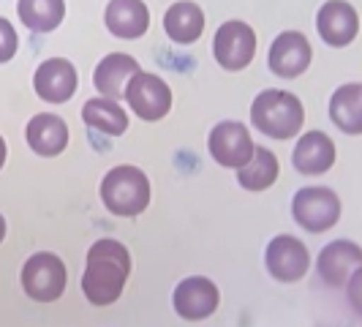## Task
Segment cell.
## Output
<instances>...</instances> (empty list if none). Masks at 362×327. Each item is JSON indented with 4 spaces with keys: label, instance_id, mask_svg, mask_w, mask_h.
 <instances>
[{
    "label": "cell",
    "instance_id": "obj_18",
    "mask_svg": "<svg viewBox=\"0 0 362 327\" xmlns=\"http://www.w3.org/2000/svg\"><path fill=\"white\" fill-rule=\"evenodd\" d=\"M28 145L36 156L54 159L69 147V126L63 117H57L52 112H41L28 123Z\"/></svg>",
    "mask_w": 362,
    "mask_h": 327
},
{
    "label": "cell",
    "instance_id": "obj_3",
    "mask_svg": "<svg viewBox=\"0 0 362 327\" xmlns=\"http://www.w3.org/2000/svg\"><path fill=\"white\" fill-rule=\"evenodd\" d=\"M101 202L112 216H142L150 205V180L136 166H115L101 180Z\"/></svg>",
    "mask_w": 362,
    "mask_h": 327
},
{
    "label": "cell",
    "instance_id": "obj_16",
    "mask_svg": "<svg viewBox=\"0 0 362 327\" xmlns=\"http://www.w3.org/2000/svg\"><path fill=\"white\" fill-rule=\"evenodd\" d=\"M291 164L300 175H325L335 164V142L327 137L325 131H308L300 137V142L294 145Z\"/></svg>",
    "mask_w": 362,
    "mask_h": 327
},
{
    "label": "cell",
    "instance_id": "obj_14",
    "mask_svg": "<svg viewBox=\"0 0 362 327\" xmlns=\"http://www.w3.org/2000/svg\"><path fill=\"white\" fill-rule=\"evenodd\" d=\"M33 88L49 104H66L76 93V69L66 57L44 60L33 74Z\"/></svg>",
    "mask_w": 362,
    "mask_h": 327
},
{
    "label": "cell",
    "instance_id": "obj_20",
    "mask_svg": "<svg viewBox=\"0 0 362 327\" xmlns=\"http://www.w3.org/2000/svg\"><path fill=\"white\" fill-rule=\"evenodd\" d=\"M329 120L338 131H344L349 137H360L362 134V85L360 82H349L341 85L329 98Z\"/></svg>",
    "mask_w": 362,
    "mask_h": 327
},
{
    "label": "cell",
    "instance_id": "obj_13",
    "mask_svg": "<svg viewBox=\"0 0 362 327\" xmlns=\"http://www.w3.org/2000/svg\"><path fill=\"white\" fill-rule=\"evenodd\" d=\"M316 268L327 287H346L349 278L362 268V248L351 240H332L322 248Z\"/></svg>",
    "mask_w": 362,
    "mask_h": 327
},
{
    "label": "cell",
    "instance_id": "obj_8",
    "mask_svg": "<svg viewBox=\"0 0 362 327\" xmlns=\"http://www.w3.org/2000/svg\"><path fill=\"white\" fill-rule=\"evenodd\" d=\"M207 147H210V156L216 159V164L226 166V169H240L243 164L251 161L256 150L248 128L237 120L218 123L207 137Z\"/></svg>",
    "mask_w": 362,
    "mask_h": 327
},
{
    "label": "cell",
    "instance_id": "obj_12",
    "mask_svg": "<svg viewBox=\"0 0 362 327\" xmlns=\"http://www.w3.org/2000/svg\"><path fill=\"white\" fill-rule=\"evenodd\" d=\"M175 311L180 314L182 319H207L210 314H216L218 303H221V292L218 287L204 278V275H191L177 284L175 289Z\"/></svg>",
    "mask_w": 362,
    "mask_h": 327
},
{
    "label": "cell",
    "instance_id": "obj_10",
    "mask_svg": "<svg viewBox=\"0 0 362 327\" xmlns=\"http://www.w3.org/2000/svg\"><path fill=\"white\" fill-rule=\"evenodd\" d=\"M264 265L275 281L281 284H294L300 281L310 268V254L303 240L291 235H278L270 240L267 254H264Z\"/></svg>",
    "mask_w": 362,
    "mask_h": 327
},
{
    "label": "cell",
    "instance_id": "obj_2",
    "mask_svg": "<svg viewBox=\"0 0 362 327\" xmlns=\"http://www.w3.org/2000/svg\"><path fill=\"white\" fill-rule=\"evenodd\" d=\"M251 123L270 139H291L303 131L305 109L289 91H262L251 104Z\"/></svg>",
    "mask_w": 362,
    "mask_h": 327
},
{
    "label": "cell",
    "instance_id": "obj_15",
    "mask_svg": "<svg viewBox=\"0 0 362 327\" xmlns=\"http://www.w3.org/2000/svg\"><path fill=\"white\" fill-rule=\"evenodd\" d=\"M104 25L115 38L136 41L150 30V11L145 0H109Z\"/></svg>",
    "mask_w": 362,
    "mask_h": 327
},
{
    "label": "cell",
    "instance_id": "obj_17",
    "mask_svg": "<svg viewBox=\"0 0 362 327\" xmlns=\"http://www.w3.org/2000/svg\"><path fill=\"white\" fill-rule=\"evenodd\" d=\"M139 74V63L126 52H112L107 54L98 66H95V74H93V85L95 91L107 98H126V88L128 82Z\"/></svg>",
    "mask_w": 362,
    "mask_h": 327
},
{
    "label": "cell",
    "instance_id": "obj_26",
    "mask_svg": "<svg viewBox=\"0 0 362 327\" xmlns=\"http://www.w3.org/2000/svg\"><path fill=\"white\" fill-rule=\"evenodd\" d=\"M3 164H6V139L0 137V169H3Z\"/></svg>",
    "mask_w": 362,
    "mask_h": 327
},
{
    "label": "cell",
    "instance_id": "obj_27",
    "mask_svg": "<svg viewBox=\"0 0 362 327\" xmlns=\"http://www.w3.org/2000/svg\"><path fill=\"white\" fill-rule=\"evenodd\" d=\"M3 237H6V218L0 216V243H3Z\"/></svg>",
    "mask_w": 362,
    "mask_h": 327
},
{
    "label": "cell",
    "instance_id": "obj_21",
    "mask_svg": "<svg viewBox=\"0 0 362 327\" xmlns=\"http://www.w3.org/2000/svg\"><path fill=\"white\" fill-rule=\"evenodd\" d=\"M82 120H85V126H90L93 131H101L107 137H120V134H126L128 128L126 109L120 107L115 98H107V96L85 101Z\"/></svg>",
    "mask_w": 362,
    "mask_h": 327
},
{
    "label": "cell",
    "instance_id": "obj_23",
    "mask_svg": "<svg viewBox=\"0 0 362 327\" xmlns=\"http://www.w3.org/2000/svg\"><path fill=\"white\" fill-rule=\"evenodd\" d=\"M278 180V156L267 147H256L251 161L237 169V183L245 191H267Z\"/></svg>",
    "mask_w": 362,
    "mask_h": 327
},
{
    "label": "cell",
    "instance_id": "obj_24",
    "mask_svg": "<svg viewBox=\"0 0 362 327\" xmlns=\"http://www.w3.org/2000/svg\"><path fill=\"white\" fill-rule=\"evenodd\" d=\"M19 50V36L14 25L6 17H0V63H8Z\"/></svg>",
    "mask_w": 362,
    "mask_h": 327
},
{
    "label": "cell",
    "instance_id": "obj_6",
    "mask_svg": "<svg viewBox=\"0 0 362 327\" xmlns=\"http://www.w3.org/2000/svg\"><path fill=\"white\" fill-rule=\"evenodd\" d=\"M66 265L54 254H33L22 268V289L36 303H54L66 289Z\"/></svg>",
    "mask_w": 362,
    "mask_h": 327
},
{
    "label": "cell",
    "instance_id": "obj_7",
    "mask_svg": "<svg viewBox=\"0 0 362 327\" xmlns=\"http://www.w3.org/2000/svg\"><path fill=\"white\" fill-rule=\"evenodd\" d=\"M126 101L136 117H142L147 123H156V120H163L172 109V88L161 76L139 71L128 82Z\"/></svg>",
    "mask_w": 362,
    "mask_h": 327
},
{
    "label": "cell",
    "instance_id": "obj_4",
    "mask_svg": "<svg viewBox=\"0 0 362 327\" xmlns=\"http://www.w3.org/2000/svg\"><path fill=\"white\" fill-rule=\"evenodd\" d=\"M291 216H294V221L303 229L319 235V232H327V229H332L338 224V218H341V200H338V194L332 188L308 185V188L294 194Z\"/></svg>",
    "mask_w": 362,
    "mask_h": 327
},
{
    "label": "cell",
    "instance_id": "obj_22",
    "mask_svg": "<svg viewBox=\"0 0 362 327\" xmlns=\"http://www.w3.org/2000/svg\"><path fill=\"white\" fill-rule=\"evenodd\" d=\"M19 22L33 33H52L66 19V0H19Z\"/></svg>",
    "mask_w": 362,
    "mask_h": 327
},
{
    "label": "cell",
    "instance_id": "obj_5",
    "mask_svg": "<svg viewBox=\"0 0 362 327\" xmlns=\"http://www.w3.org/2000/svg\"><path fill=\"white\" fill-rule=\"evenodd\" d=\"M213 54L216 63L226 71H243L251 66L256 54V33L254 28L243 19H229L216 30L213 38Z\"/></svg>",
    "mask_w": 362,
    "mask_h": 327
},
{
    "label": "cell",
    "instance_id": "obj_1",
    "mask_svg": "<svg viewBox=\"0 0 362 327\" xmlns=\"http://www.w3.org/2000/svg\"><path fill=\"white\" fill-rule=\"evenodd\" d=\"M131 272V254L123 243L117 240H98L93 243L85 262V275H82V292L93 306H112L128 281Z\"/></svg>",
    "mask_w": 362,
    "mask_h": 327
},
{
    "label": "cell",
    "instance_id": "obj_11",
    "mask_svg": "<svg viewBox=\"0 0 362 327\" xmlns=\"http://www.w3.org/2000/svg\"><path fill=\"white\" fill-rule=\"evenodd\" d=\"M310 60H313V47L300 30H286L272 41L270 54H267V66L275 76L284 79H297L308 71Z\"/></svg>",
    "mask_w": 362,
    "mask_h": 327
},
{
    "label": "cell",
    "instance_id": "obj_9",
    "mask_svg": "<svg viewBox=\"0 0 362 327\" xmlns=\"http://www.w3.org/2000/svg\"><path fill=\"white\" fill-rule=\"evenodd\" d=\"M316 33L332 50L349 47L360 33V14L346 0H327L316 14Z\"/></svg>",
    "mask_w": 362,
    "mask_h": 327
},
{
    "label": "cell",
    "instance_id": "obj_19",
    "mask_svg": "<svg viewBox=\"0 0 362 327\" xmlns=\"http://www.w3.org/2000/svg\"><path fill=\"white\" fill-rule=\"evenodd\" d=\"M163 33L175 44H194L204 33V11L194 0H177L163 14Z\"/></svg>",
    "mask_w": 362,
    "mask_h": 327
},
{
    "label": "cell",
    "instance_id": "obj_25",
    "mask_svg": "<svg viewBox=\"0 0 362 327\" xmlns=\"http://www.w3.org/2000/svg\"><path fill=\"white\" fill-rule=\"evenodd\" d=\"M346 297H349V306L362 316V268L349 278V284H346Z\"/></svg>",
    "mask_w": 362,
    "mask_h": 327
}]
</instances>
